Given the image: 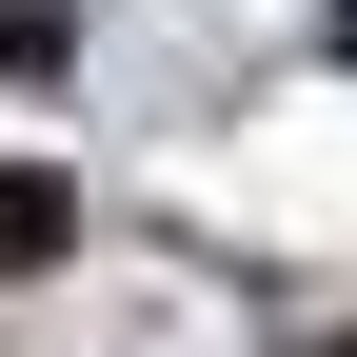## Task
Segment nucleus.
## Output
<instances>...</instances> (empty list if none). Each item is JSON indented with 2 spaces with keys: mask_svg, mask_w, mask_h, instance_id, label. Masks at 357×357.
<instances>
[{
  "mask_svg": "<svg viewBox=\"0 0 357 357\" xmlns=\"http://www.w3.org/2000/svg\"><path fill=\"white\" fill-rule=\"evenodd\" d=\"M318 357H357V337H318Z\"/></svg>",
  "mask_w": 357,
  "mask_h": 357,
  "instance_id": "nucleus-3",
  "label": "nucleus"
},
{
  "mask_svg": "<svg viewBox=\"0 0 357 357\" xmlns=\"http://www.w3.org/2000/svg\"><path fill=\"white\" fill-rule=\"evenodd\" d=\"M337 60H357V0H337Z\"/></svg>",
  "mask_w": 357,
  "mask_h": 357,
  "instance_id": "nucleus-2",
  "label": "nucleus"
},
{
  "mask_svg": "<svg viewBox=\"0 0 357 357\" xmlns=\"http://www.w3.org/2000/svg\"><path fill=\"white\" fill-rule=\"evenodd\" d=\"M79 258V178L60 159H0V278H60Z\"/></svg>",
  "mask_w": 357,
  "mask_h": 357,
  "instance_id": "nucleus-1",
  "label": "nucleus"
}]
</instances>
